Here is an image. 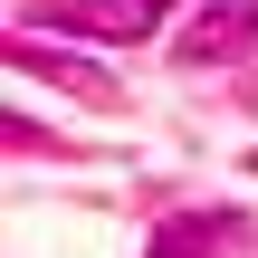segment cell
<instances>
[{
  "label": "cell",
  "mask_w": 258,
  "mask_h": 258,
  "mask_svg": "<svg viewBox=\"0 0 258 258\" xmlns=\"http://www.w3.org/2000/svg\"><path fill=\"white\" fill-rule=\"evenodd\" d=\"M249 38H258V0H211V10L182 29V57H191V67H211V57H249Z\"/></svg>",
  "instance_id": "7a4b0ae2"
},
{
  "label": "cell",
  "mask_w": 258,
  "mask_h": 258,
  "mask_svg": "<svg viewBox=\"0 0 258 258\" xmlns=\"http://www.w3.org/2000/svg\"><path fill=\"white\" fill-rule=\"evenodd\" d=\"M19 67H48V77H67V86H77V96H96V105H115V96H124L115 77H96V67H77V57H48L38 38H19Z\"/></svg>",
  "instance_id": "277c9868"
},
{
  "label": "cell",
  "mask_w": 258,
  "mask_h": 258,
  "mask_svg": "<svg viewBox=\"0 0 258 258\" xmlns=\"http://www.w3.org/2000/svg\"><path fill=\"white\" fill-rule=\"evenodd\" d=\"M230 239H239V220H230V211H182V220H163V230H153V258H220Z\"/></svg>",
  "instance_id": "3957f363"
},
{
  "label": "cell",
  "mask_w": 258,
  "mask_h": 258,
  "mask_svg": "<svg viewBox=\"0 0 258 258\" xmlns=\"http://www.w3.org/2000/svg\"><path fill=\"white\" fill-rule=\"evenodd\" d=\"M67 38H153L163 29V0H57V10H29Z\"/></svg>",
  "instance_id": "6da1fadb"
}]
</instances>
